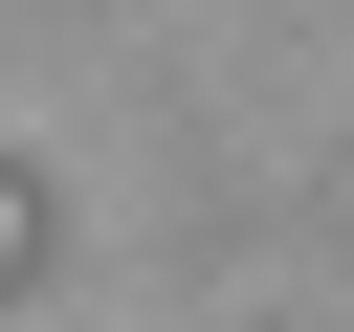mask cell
I'll use <instances>...</instances> for the list:
<instances>
[{
    "label": "cell",
    "mask_w": 354,
    "mask_h": 332,
    "mask_svg": "<svg viewBox=\"0 0 354 332\" xmlns=\"http://www.w3.org/2000/svg\"><path fill=\"white\" fill-rule=\"evenodd\" d=\"M22 266H44V199H22V177H0V288H22Z\"/></svg>",
    "instance_id": "1"
}]
</instances>
